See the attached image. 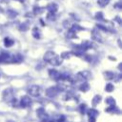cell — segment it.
<instances>
[{"label":"cell","instance_id":"3957f363","mask_svg":"<svg viewBox=\"0 0 122 122\" xmlns=\"http://www.w3.org/2000/svg\"><path fill=\"white\" fill-rule=\"evenodd\" d=\"M30 104H31V99H30L28 95L23 96V97L21 98V100H20V106L23 107V108H27V107H29Z\"/></svg>","mask_w":122,"mask_h":122},{"label":"cell","instance_id":"277c9868","mask_svg":"<svg viewBox=\"0 0 122 122\" xmlns=\"http://www.w3.org/2000/svg\"><path fill=\"white\" fill-rule=\"evenodd\" d=\"M58 92H59V90L57 89V87H51L46 91V94L49 97H53L58 93Z\"/></svg>","mask_w":122,"mask_h":122},{"label":"cell","instance_id":"7a4b0ae2","mask_svg":"<svg viewBox=\"0 0 122 122\" xmlns=\"http://www.w3.org/2000/svg\"><path fill=\"white\" fill-rule=\"evenodd\" d=\"M91 76V72L88 71H79L76 75H75V79L76 80H86L88 78H90Z\"/></svg>","mask_w":122,"mask_h":122},{"label":"cell","instance_id":"44dd1931","mask_svg":"<svg viewBox=\"0 0 122 122\" xmlns=\"http://www.w3.org/2000/svg\"><path fill=\"white\" fill-rule=\"evenodd\" d=\"M89 122H95V117L94 116H89Z\"/></svg>","mask_w":122,"mask_h":122},{"label":"cell","instance_id":"5b68a950","mask_svg":"<svg viewBox=\"0 0 122 122\" xmlns=\"http://www.w3.org/2000/svg\"><path fill=\"white\" fill-rule=\"evenodd\" d=\"M49 74H50V76H51V78H53L54 80H58V81H59V79H60V72H59L57 70H55V69H51V70L49 71Z\"/></svg>","mask_w":122,"mask_h":122},{"label":"cell","instance_id":"4fadbf2b","mask_svg":"<svg viewBox=\"0 0 122 122\" xmlns=\"http://www.w3.org/2000/svg\"><path fill=\"white\" fill-rule=\"evenodd\" d=\"M100 99H101V96L100 95H95L94 97H93V99H92V105L93 106H95V105H97L99 102H100Z\"/></svg>","mask_w":122,"mask_h":122},{"label":"cell","instance_id":"30bf717a","mask_svg":"<svg viewBox=\"0 0 122 122\" xmlns=\"http://www.w3.org/2000/svg\"><path fill=\"white\" fill-rule=\"evenodd\" d=\"M89 89H90V86H89V84H88L87 82H83V83L80 84V86H79V90H80L81 92H87Z\"/></svg>","mask_w":122,"mask_h":122},{"label":"cell","instance_id":"8992f818","mask_svg":"<svg viewBox=\"0 0 122 122\" xmlns=\"http://www.w3.org/2000/svg\"><path fill=\"white\" fill-rule=\"evenodd\" d=\"M49 63H50V64H51L52 66L56 67V66H59V65L62 63V59H61L59 56L54 55V56L50 60V62H49Z\"/></svg>","mask_w":122,"mask_h":122},{"label":"cell","instance_id":"6da1fadb","mask_svg":"<svg viewBox=\"0 0 122 122\" xmlns=\"http://www.w3.org/2000/svg\"><path fill=\"white\" fill-rule=\"evenodd\" d=\"M40 92H41V89H40V87L37 86V85H32V86H30V87L29 88V90H28L29 94H30L31 96H38V95L40 94Z\"/></svg>","mask_w":122,"mask_h":122},{"label":"cell","instance_id":"52a82bcc","mask_svg":"<svg viewBox=\"0 0 122 122\" xmlns=\"http://www.w3.org/2000/svg\"><path fill=\"white\" fill-rule=\"evenodd\" d=\"M86 112H87V114L89 115V116H96L97 114H98V112L94 109V108H91V109H87V111H86Z\"/></svg>","mask_w":122,"mask_h":122},{"label":"cell","instance_id":"d6986e66","mask_svg":"<svg viewBox=\"0 0 122 122\" xmlns=\"http://www.w3.org/2000/svg\"><path fill=\"white\" fill-rule=\"evenodd\" d=\"M12 43H13V42L10 41V39H6V40H5V44H6L7 47H10V46L12 45Z\"/></svg>","mask_w":122,"mask_h":122},{"label":"cell","instance_id":"9a60e30c","mask_svg":"<svg viewBox=\"0 0 122 122\" xmlns=\"http://www.w3.org/2000/svg\"><path fill=\"white\" fill-rule=\"evenodd\" d=\"M105 75H106V78H108V79H113V77H114V73L112 71H106Z\"/></svg>","mask_w":122,"mask_h":122},{"label":"cell","instance_id":"5bb4252c","mask_svg":"<svg viewBox=\"0 0 122 122\" xmlns=\"http://www.w3.org/2000/svg\"><path fill=\"white\" fill-rule=\"evenodd\" d=\"M113 89H114V87H113V85H112V83H108V84L106 85V88H105V90H106L108 92H112V91H113Z\"/></svg>","mask_w":122,"mask_h":122},{"label":"cell","instance_id":"7c38bea8","mask_svg":"<svg viewBox=\"0 0 122 122\" xmlns=\"http://www.w3.org/2000/svg\"><path fill=\"white\" fill-rule=\"evenodd\" d=\"M78 110H79L80 113L84 114V113L86 112V111H87V105H86V104H81V105L78 107Z\"/></svg>","mask_w":122,"mask_h":122},{"label":"cell","instance_id":"2e32d148","mask_svg":"<svg viewBox=\"0 0 122 122\" xmlns=\"http://www.w3.org/2000/svg\"><path fill=\"white\" fill-rule=\"evenodd\" d=\"M106 103L109 104V105H114L115 101H114V99L112 97H108V98H106Z\"/></svg>","mask_w":122,"mask_h":122},{"label":"cell","instance_id":"8fae6325","mask_svg":"<svg viewBox=\"0 0 122 122\" xmlns=\"http://www.w3.org/2000/svg\"><path fill=\"white\" fill-rule=\"evenodd\" d=\"M36 112H37V115L39 117H45L46 116V112H45V109L44 108H39L36 111Z\"/></svg>","mask_w":122,"mask_h":122},{"label":"cell","instance_id":"9c48e42d","mask_svg":"<svg viewBox=\"0 0 122 122\" xmlns=\"http://www.w3.org/2000/svg\"><path fill=\"white\" fill-rule=\"evenodd\" d=\"M54 55H55L54 52H52V51H48V52H46V54L44 55V60L47 61V62H50V60H51Z\"/></svg>","mask_w":122,"mask_h":122},{"label":"cell","instance_id":"ffe728a7","mask_svg":"<svg viewBox=\"0 0 122 122\" xmlns=\"http://www.w3.org/2000/svg\"><path fill=\"white\" fill-rule=\"evenodd\" d=\"M70 52H63L62 54H61V57L62 58H69L70 57V54H69Z\"/></svg>","mask_w":122,"mask_h":122},{"label":"cell","instance_id":"ac0fdd59","mask_svg":"<svg viewBox=\"0 0 122 122\" xmlns=\"http://www.w3.org/2000/svg\"><path fill=\"white\" fill-rule=\"evenodd\" d=\"M65 121H66V116H64V115L59 116L58 119L56 120V122H65Z\"/></svg>","mask_w":122,"mask_h":122},{"label":"cell","instance_id":"ba28073f","mask_svg":"<svg viewBox=\"0 0 122 122\" xmlns=\"http://www.w3.org/2000/svg\"><path fill=\"white\" fill-rule=\"evenodd\" d=\"M10 58V55L8 52H1L0 53V62H7Z\"/></svg>","mask_w":122,"mask_h":122},{"label":"cell","instance_id":"e0dca14e","mask_svg":"<svg viewBox=\"0 0 122 122\" xmlns=\"http://www.w3.org/2000/svg\"><path fill=\"white\" fill-rule=\"evenodd\" d=\"M42 122H55L53 119H51V118H50V117H47V116H45V117H43V119H42Z\"/></svg>","mask_w":122,"mask_h":122}]
</instances>
